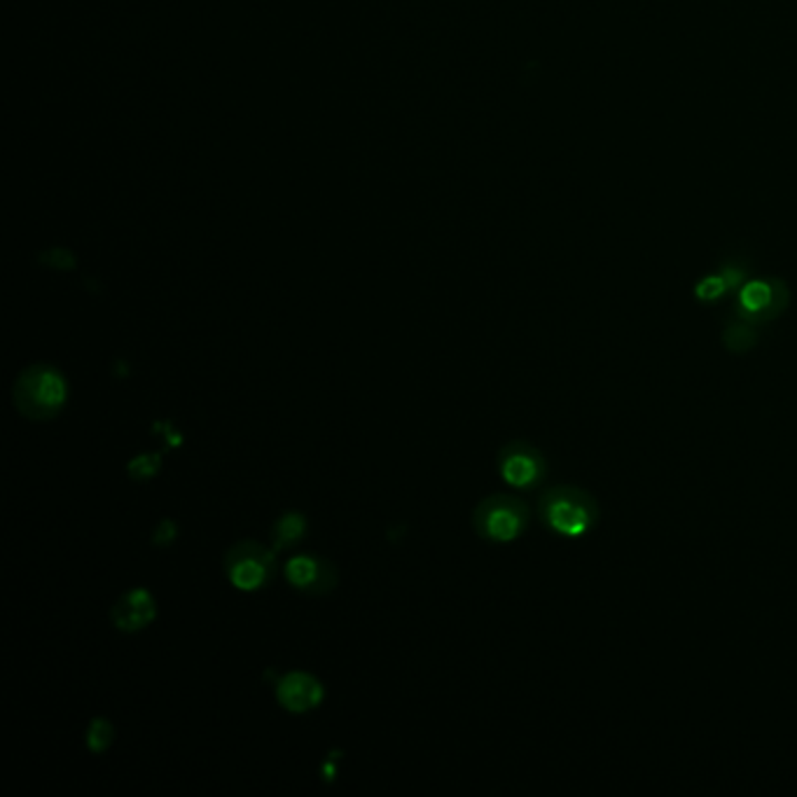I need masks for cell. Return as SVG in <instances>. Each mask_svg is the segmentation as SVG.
I'll return each instance as SVG.
<instances>
[{
  "label": "cell",
  "instance_id": "cell-1",
  "mask_svg": "<svg viewBox=\"0 0 797 797\" xmlns=\"http://www.w3.org/2000/svg\"><path fill=\"white\" fill-rule=\"evenodd\" d=\"M601 508L597 498L576 485H555L538 498L542 527L561 538H582L595 531Z\"/></svg>",
  "mask_w": 797,
  "mask_h": 797
},
{
  "label": "cell",
  "instance_id": "cell-2",
  "mask_svg": "<svg viewBox=\"0 0 797 797\" xmlns=\"http://www.w3.org/2000/svg\"><path fill=\"white\" fill-rule=\"evenodd\" d=\"M12 398L19 412L27 419L50 421L66 405V379L57 368L38 362V366H29L19 372Z\"/></svg>",
  "mask_w": 797,
  "mask_h": 797
},
{
  "label": "cell",
  "instance_id": "cell-3",
  "mask_svg": "<svg viewBox=\"0 0 797 797\" xmlns=\"http://www.w3.org/2000/svg\"><path fill=\"white\" fill-rule=\"evenodd\" d=\"M531 521V510L521 498L510 494H494L482 498L472 510L475 534L489 542H512Z\"/></svg>",
  "mask_w": 797,
  "mask_h": 797
},
{
  "label": "cell",
  "instance_id": "cell-4",
  "mask_svg": "<svg viewBox=\"0 0 797 797\" xmlns=\"http://www.w3.org/2000/svg\"><path fill=\"white\" fill-rule=\"evenodd\" d=\"M225 574L237 589L256 591L277 574L275 552L253 540L237 542L225 555Z\"/></svg>",
  "mask_w": 797,
  "mask_h": 797
},
{
  "label": "cell",
  "instance_id": "cell-5",
  "mask_svg": "<svg viewBox=\"0 0 797 797\" xmlns=\"http://www.w3.org/2000/svg\"><path fill=\"white\" fill-rule=\"evenodd\" d=\"M496 468L506 485L521 491L540 487L548 477V461H545L542 451L527 440H512L500 447Z\"/></svg>",
  "mask_w": 797,
  "mask_h": 797
},
{
  "label": "cell",
  "instance_id": "cell-6",
  "mask_svg": "<svg viewBox=\"0 0 797 797\" xmlns=\"http://www.w3.org/2000/svg\"><path fill=\"white\" fill-rule=\"evenodd\" d=\"M790 292L784 281H750L739 292V318L750 326L767 323L784 313Z\"/></svg>",
  "mask_w": 797,
  "mask_h": 797
},
{
  "label": "cell",
  "instance_id": "cell-7",
  "mask_svg": "<svg viewBox=\"0 0 797 797\" xmlns=\"http://www.w3.org/2000/svg\"><path fill=\"white\" fill-rule=\"evenodd\" d=\"M286 578L288 582L305 591V595H326L337 582V571L330 561L318 555H295L286 564Z\"/></svg>",
  "mask_w": 797,
  "mask_h": 797
},
{
  "label": "cell",
  "instance_id": "cell-8",
  "mask_svg": "<svg viewBox=\"0 0 797 797\" xmlns=\"http://www.w3.org/2000/svg\"><path fill=\"white\" fill-rule=\"evenodd\" d=\"M155 618V599L146 589H129L112 606V622L122 631H141Z\"/></svg>",
  "mask_w": 797,
  "mask_h": 797
},
{
  "label": "cell",
  "instance_id": "cell-9",
  "mask_svg": "<svg viewBox=\"0 0 797 797\" xmlns=\"http://www.w3.org/2000/svg\"><path fill=\"white\" fill-rule=\"evenodd\" d=\"M321 683L307 674H288L279 683V701L290 711H309L321 704Z\"/></svg>",
  "mask_w": 797,
  "mask_h": 797
},
{
  "label": "cell",
  "instance_id": "cell-10",
  "mask_svg": "<svg viewBox=\"0 0 797 797\" xmlns=\"http://www.w3.org/2000/svg\"><path fill=\"white\" fill-rule=\"evenodd\" d=\"M307 531V521L300 512H288L277 519L275 529H271V540H275V550H288L295 542H300Z\"/></svg>",
  "mask_w": 797,
  "mask_h": 797
},
{
  "label": "cell",
  "instance_id": "cell-11",
  "mask_svg": "<svg viewBox=\"0 0 797 797\" xmlns=\"http://www.w3.org/2000/svg\"><path fill=\"white\" fill-rule=\"evenodd\" d=\"M733 281L727 279V275H716V277H709L704 279L699 286H697V298L699 300H716L720 298V295L725 292V288H730Z\"/></svg>",
  "mask_w": 797,
  "mask_h": 797
},
{
  "label": "cell",
  "instance_id": "cell-12",
  "mask_svg": "<svg viewBox=\"0 0 797 797\" xmlns=\"http://www.w3.org/2000/svg\"><path fill=\"white\" fill-rule=\"evenodd\" d=\"M112 741V727L106 720H92L89 727V748L103 750Z\"/></svg>",
  "mask_w": 797,
  "mask_h": 797
},
{
  "label": "cell",
  "instance_id": "cell-13",
  "mask_svg": "<svg viewBox=\"0 0 797 797\" xmlns=\"http://www.w3.org/2000/svg\"><path fill=\"white\" fill-rule=\"evenodd\" d=\"M157 468H159V457H155V454L152 457L150 454H146V457H139L131 461L129 472L136 477V480L143 482V480H150V477L157 472Z\"/></svg>",
  "mask_w": 797,
  "mask_h": 797
}]
</instances>
